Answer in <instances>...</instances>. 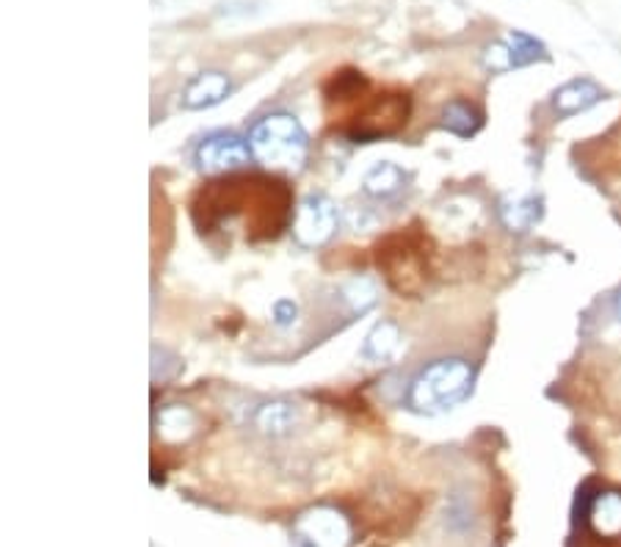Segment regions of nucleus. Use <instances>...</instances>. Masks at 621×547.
<instances>
[{"label": "nucleus", "mask_w": 621, "mask_h": 547, "mask_svg": "<svg viewBox=\"0 0 621 547\" xmlns=\"http://www.w3.org/2000/svg\"><path fill=\"white\" fill-rule=\"evenodd\" d=\"M293 213L288 186L282 180H274V177L255 175L213 182L193 205V216H197L202 233L219 227L226 219L241 216L252 238H255L257 230H263L266 238L279 235L288 219H293Z\"/></svg>", "instance_id": "f257e3e1"}, {"label": "nucleus", "mask_w": 621, "mask_h": 547, "mask_svg": "<svg viewBox=\"0 0 621 547\" xmlns=\"http://www.w3.org/2000/svg\"><path fill=\"white\" fill-rule=\"evenodd\" d=\"M475 371L462 357L434 359L420 368L407 388V406L418 415H442L464 404L473 393Z\"/></svg>", "instance_id": "f03ea898"}, {"label": "nucleus", "mask_w": 621, "mask_h": 547, "mask_svg": "<svg viewBox=\"0 0 621 547\" xmlns=\"http://www.w3.org/2000/svg\"><path fill=\"white\" fill-rule=\"evenodd\" d=\"M255 160L268 169H299L307 160L310 136L293 114H268L248 131Z\"/></svg>", "instance_id": "7ed1b4c3"}, {"label": "nucleus", "mask_w": 621, "mask_h": 547, "mask_svg": "<svg viewBox=\"0 0 621 547\" xmlns=\"http://www.w3.org/2000/svg\"><path fill=\"white\" fill-rule=\"evenodd\" d=\"M293 547H351V523L340 509L315 506L293 523Z\"/></svg>", "instance_id": "20e7f679"}, {"label": "nucleus", "mask_w": 621, "mask_h": 547, "mask_svg": "<svg viewBox=\"0 0 621 547\" xmlns=\"http://www.w3.org/2000/svg\"><path fill=\"white\" fill-rule=\"evenodd\" d=\"M197 169L202 175H230V171L246 169L252 160H255V153H252V144L248 138L237 136V133H210L202 144L197 147Z\"/></svg>", "instance_id": "39448f33"}, {"label": "nucleus", "mask_w": 621, "mask_h": 547, "mask_svg": "<svg viewBox=\"0 0 621 547\" xmlns=\"http://www.w3.org/2000/svg\"><path fill=\"white\" fill-rule=\"evenodd\" d=\"M337 205L326 194H307L293 213V235L301 246H323L337 230Z\"/></svg>", "instance_id": "423d86ee"}, {"label": "nucleus", "mask_w": 621, "mask_h": 547, "mask_svg": "<svg viewBox=\"0 0 621 547\" xmlns=\"http://www.w3.org/2000/svg\"><path fill=\"white\" fill-rule=\"evenodd\" d=\"M230 75L219 72V69H208V72H199L197 78L186 86V91H182V105H186L188 111L215 109V105L230 98Z\"/></svg>", "instance_id": "0eeeda50"}, {"label": "nucleus", "mask_w": 621, "mask_h": 547, "mask_svg": "<svg viewBox=\"0 0 621 547\" xmlns=\"http://www.w3.org/2000/svg\"><path fill=\"white\" fill-rule=\"evenodd\" d=\"M602 98H605L602 86L594 83L591 78H575L569 80V83L561 86V89H555L553 111L566 120V116H577L583 114V111H588Z\"/></svg>", "instance_id": "6e6552de"}, {"label": "nucleus", "mask_w": 621, "mask_h": 547, "mask_svg": "<svg viewBox=\"0 0 621 547\" xmlns=\"http://www.w3.org/2000/svg\"><path fill=\"white\" fill-rule=\"evenodd\" d=\"M588 525L597 536L610 539L621 534V492H599L586 512Z\"/></svg>", "instance_id": "1a4fd4ad"}, {"label": "nucleus", "mask_w": 621, "mask_h": 547, "mask_svg": "<svg viewBox=\"0 0 621 547\" xmlns=\"http://www.w3.org/2000/svg\"><path fill=\"white\" fill-rule=\"evenodd\" d=\"M544 216V200L536 194L514 197V200L500 202V219H503L506 230L511 233H528L531 227H536Z\"/></svg>", "instance_id": "9d476101"}, {"label": "nucleus", "mask_w": 621, "mask_h": 547, "mask_svg": "<svg viewBox=\"0 0 621 547\" xmlns=\"http://www.w3.org/2000/svg\"><path fill=\"white\" fill-rule=\"evenodd\" d=\"M403 182H407V171L401 166L390 164V160H381V164H376L367 171L362 189H365V194L376 197V200H390L403 189Z\"/></svg>", "instance_id": "9b49d317"}, {"label": "nucleus", "mask_w": 621, "mask_h": 547, "mask_svg": "<svg viewBox=\"0 0 621 547\" xmlns=\"http://www.w3.org/2000/svg\"><path fill=\"white\" fill-rule=\"evenodd\" d=\"M401 348V330L392 321H381L370 330V335L365 337V346H362V357L370 359V362H387L392 359Z\"/></svg>", "instance_id": "f8f14e48"}, {"label": "nucleus", "mask_w": 621, "mask_h": 547, "mask_svg": "<svg viewBox=\"0 0 621 547\" xmlns=\"http://www.w3.org/2000/svg\"><path fill=\"white\" fill-rule=\"evenodd\" d=\"M480 125H484V116H480V111L475 109L473 103H467V100H451V103L442 109V127L451 131L453 136L469 138L480 131Z\"/></svg>", "instance_id": "ddd939ff"}, {"label": "nucleus", "mask_w": 621, "mask_h": 547, "mask_svg": "<svg viewBox=\"0 0 621 547\" xmlns=\"http://www.w3.org/2000/svg\"><path fill=\"white\" fill-rule=\"evenodd\" d=\"M257 428L268 437H282L293 428L296 423V406L290 401H271V404L260 406L255 417Z\"/></svg>", "instance_id": "4468645a"}, {"label": "nucleus", "mask_w": 621, "mask_h": 547, "mask_svg": "<svg viewBox=\"0 0 621 547\" xmlns=\"http://www.w3.org/2000/svg\"><path fill=\"white\" fill-rule=\"evenodd\" d=\"M509 47H511V58H514V69L528 67V64L536 62H547V47L536 40V36L525 34V31H511L509 34Z\"/></svg>", "instance_id": "2eb2a0df"}, {"label": "nucleus", "mask_w": 621, "mask_h": 547, "mask_svg": "<svg viewBox=\"0 0 621 547\" xmlns=\"http://www.w3.org/2000/svg\"><path fill=\"white\" fill-rule=\"evenodd\" d=\"M345 299L351 302L354 313H365V310H370L376 304V288L367 280H354L351 286H345Z\"/></svg>", "instance_id": "dca6fc26"}, {"label": "nucleus", "mask_w": 621, "mask_h": 547, "mask_svg": "<svg viewBox=\"0 0 621 547\" xmlns=\"http://www.w3.org/2000/svg\"><path fill=\"white\" fill-rule=\"evenodd\" d=\"M193 428V417L191 412L182 410V406H171V410H166L164 415H160V434H166L169 437V432H177V439L182 437L186 432H191Z\"/></svg>", "instance_id": "f3484780"}, {"label": "nucleus", "mask_w": 621, "mask_h": 547, "mask_svg": "<svg viewBox=\"0 0 621 547\" xmlns=\"http://www.w3.org/2000/svg\"><path fill=\"white\" fill-rule=\"evenodd\" d=\"M484 67L491 72H509L514 69V58H511L509 42H495L484 51Z\"/></svg>", "instance_id": "a211bd4d"}, {"label": "nucleus", "mask_w": 621, "mask_h": 547, "mask_svg": "<svg viewBox=\"0 0 621 547\" xmlns=\"http://www.w3.org/2000/svg\"><path fill=\"white\" fill-rule=\"evenodd\" d=\"M296 315H299V308H296L293 299H279V302L274 304V324L277 326H293Z\"/></svg>", "instance_id": "6ab92c4d"}, {"label": "nucleus", "mask_w": 621, "mask_h": 547, "mask_svg": "<svg viewBox=\"0 0 621 547\" xmlns=\"http://www.w3.org/2000/svg\"><path fill=\"white\" fill-rule=\"evenodd\" d=\"M613 310H616V315H619V321H621V291L616 293V299H613Z\"/></svg>", "instance_id": "aec40b11"}]
</instances>
